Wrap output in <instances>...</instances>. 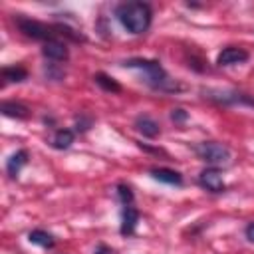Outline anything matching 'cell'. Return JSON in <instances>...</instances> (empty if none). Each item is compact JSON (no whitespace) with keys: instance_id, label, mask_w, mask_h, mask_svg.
<instances>
[{"instance_id":"cell-1","label":"cell","mask_w":254,"mask_h":254,"mask_svg":"<svg viewBox=\"0 0 254 254\" xmlns=\"http://www.w3.org/2000/svg\"><path fill=\"white\" fill-rule=\"evenodd\" d=\"M115 16L121 22V26L127 32H131V34L147 32L149 26H151V18H153L151 8L145 2H125V4H119L117 10H115Z\"/></svg>"},{"instance_id":"cell-2","label":"cell","mask_w":254,"mask_h":254,"mask_svg":"<svg viewBox=\"0 0 254 254\" xmlns=\"http://www.w3.org/2000/svg\"><path fill=\"white\" fill-rule=\"evenodd\" d=\"M125 67H137L145 73L147 81L157 87V89H173V83L167 75V71L161 67L159 62H153V60H129L123 64Z\"/></svg>"},{"instance_id":"cell-3","label":"cell","mask_w":254,"mask_h":254,"mask_svg":"<svg viewBox=\"0 0 254 254\" xmlns=\"http://www.w3.org/2000/svg\"><path fill=\"white\" fill-rule=\"evenodd\" d=\"M194 151H196V155H198L204 163H208V165H224V163H228V159H230L228 147L222 145V143H214V141L198 143V145L194 147Z\"/></svg>"},{"instance_id":"cell-4","label":"cell","mask_w":254,"mask_h":254,"mask_svg":"<svg viewBox=\"0 0 254 254\" xmlns=\"http://www.w3.org/2000/svg\"><path fill=\"white\" fill-rule=\"evenodd\" d=\"M16 26H18V30H20L24 36H28V38H32V40H42L44 44L50 42V40H56L54 30H52L50 26L38 22V20L18 16V18H16Z\"/></svg>"},{"instance_id":"cell-5","label":"cell","mask_w":254,"mask_h":254,"mask_svg":"<svg viewBox=\"0 0 254 254\" xmlns=\"http://www.w3.org/2000/svg\"><path fill=\"white\" fill-rule=\"evenodd\" d=\"M198 181H200V185H202L206 190H210V192H222V190H224L222 175H220V171H218V169H214V167L204 169V171L200 173Z\"/></svg>"},{"instance_id":"cell-6","label":"cell","mask_w":254,"mask_h":254,"mask_svg":"<svg viewBox=\"0 0 254 254\" xmlns=\"http://www.w3.org/2000/svg\"><path fill=\"white\" fill-rule=\"evenodd\" d=\"M246 60H248V52H246V50L230 46V48H224V50L218 54L216 64H218V65H234V64H242V62H246Z\"/></svg>"},{"instance_id":"cell-7","label":"cell","mask_w":254,"mask_h":254,"mask_svg":"<svg viewBox=\"0 0 254 254\" xmlns=\"http://www.w3.org/2000/svg\"><path fill=\"white\" fill-rule=\"evenodd\" d=\"M42 54H44V58H48V60H52V62H64V60H67V48H65V44L60 42V40H50V42H46V44L42 46Z\"/></svg>"},{"instance_id":"cell-8","label":"cell","mask_w":254,"mask_h":254,"mask_svg":"<svg viewBox=\"0 0 254 254\" xmlns=\"http://www.w3.org/2000/svg\"><path fill=\"white\" fill-rule=\"evenodd\" d=\"M139 222V210L133 208L131 204L123 208L121 212V234H133Z\"/></svg>"},{"instance_id":"cell-9","label":"cell","mask_w":254,"mask_h":254,"mask_svg":"<svg viewBox=\"0 0 254 254\" xmlns=\"http://www.w3.org/2000/svg\"><path fill=\"white\" fill-rule=\"evenodd\" d=\"M0 111L6 115V117H14V119H26L30 115V109L18 101H2L0 105Z\"/></svg>"},{"instance_id":"cell-10","label":"cell","mask_w":254,"mask_h":254,"mask_svg":"<svg viewBox=\"0 0 254 254\" xmlns=\"http://www.w3.org/2000/svg\"><path fill=\"white\" fill-rule=\"evenodd\" d=\"M151 177L157 179V181H161V183H167V185H181L183 183L181 173H177L173 169H165V167L151 169Z\"/></svg>"},{"instance_id":"cell-11","label":"cell","mask_w":254,"mask_h":254,"mask_svg":"<svg viewBox=\"0 0 254 254\" xmlns=\"http://www.w3.org/2000/svg\"><path fill=\"white\" fill-rule=\"evenodd\" d=\"M135 127L145 135V137H157L159 135V123L149 117V115H139L135 121Z\"/></svg>"},{"instance_id":"cell-12","label":"cell","mask_w":254,"mask_h":254,"mask_svg":"<svg viewBox=\"0 0 254 254\" xmlns=\"http://www.w3.org/2000/svg\"><path fill=\"white\" fill-rule=\"evenodd\" d=\"M26 163H28V151L20 149V151L12 153V157H10L8 163H6V171H8V175H10V177H16V175L20 173V169H22Z\"/></svg>"},{"instance_id":"cell-13","label":"cell","mask_w":254,"mask_h":254,"mask_svg":"<svg viewBox=\"0 0 254 254\" xmlns=\"http://www.w3.org/2000/svg\"><path fill=\"white\" fill-rule=\"evenodd\" d=\"M2 77L4 81H14V83H20L28 77V71L22 67V65H8L2 69Z\"/></svg>"},{"instance_id":"cell-14","label":"cell","mask_w":254,"mask_h":254,"mask_svg":"<svg viewBox=\"0 0 254 254\" xmlns=\"http://www.w3.org/2000/svg\"><path fill=\"white\" fill-rule=\"evenodd\" d=\"M28 240L32 244H38V246H44V248H52L54 246V236L44 232V230H32L28 234Z\"/></svg>"},{"instance_id":"cell-15","label":"cell","mask_w":254,"mask_h":254,"mask_svg":"<svg viewBox=\"0 0 254 254\" xmlns=\"http://www.w3.org/2000/svg\"><path fill=\"white\" fill-rule=\"evenodd\" d=\"M71 143H73V131H69V129L56 131V135H54V147L56 149H67Z\"/></svg>"},{"instance_id":"cell-16","label":"cell","mask_w":254,"mask_h":254,"mask_svg":"<svg viewBox=\"0 0 254 254\" xmlns=\"http://www.w3.org/2000/svg\"><path fill=\"white\" fill-rule=\"evenodd\" d=\"M93 79H95V83H97L99 87H103L105 91H113V93L121 91V85H119L113 77H109V75H105V73H97Z\"/></svg>"},{"instance_id":"cell-17","label":"cell","mask_w":254,"mask_h":254,"mask_svg":"<svg viewBox=\"0 0 254 254\" xmlns=\"http://www.w3.org/2000/svg\"><path fill=\"white\" fill-rule=\"evenodd\" d=\"M117 192H119V198H121V202H123L125 206H129V204L133 202V192H131L129 187L119 185V187H117Z\"/></svg>"},{"instance_id":"cell-18","label":"cell","mask_w":254,"mask_h":254,"mask_svg":"<svg viewBox=\"0 0 254 254\" xmlns=\"http://www.w3.org/2000/svg\"><path fill=\"white\" fill-rule=\"evenodd\" d=\"M171 117H173V121H185V119H187V113H185L183 109H173Z\"/></svg>"},{"instance_id":"cell-19","label":"cell","mask_w":254,"mask_h":254,"mask_svg":"<svg viewBox=\"0 0 254 254\" xmlns=\"http://www.w3.org/2000/svg\"><path fill=\"white\" fill-rule=\"evenodd\" d=\"M244 234H246V238H248L250 242H254V222H250V224L246 226V230H244Z\"/></svg>"},{"instance_id":"cell-20","label":"cell","mask_w":254,"mask_h":254,"mask_svg":"<svg viewBox=\"0 0 254 254\" xmlns=\"http://www.w3.org/2000/svg\"><path fill=\"white\" fill-rule=\"evenodd\" d=\"M95 254H113L109 248H105V246H99L97 250H95Z\"/></svg>"}]
</instances>
